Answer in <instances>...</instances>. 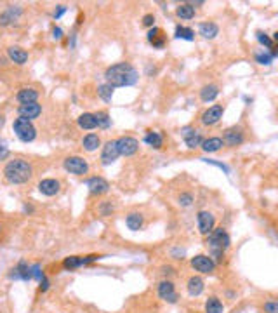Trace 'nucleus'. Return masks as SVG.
I'll list each match as a JSON object with an SVG mask.
<instances>
[{"instance_id": "37", "label": "nucleus", "mask_w": 278, "mask_h": 313, "mask_svg": "<svg viewBox=\"0 0 278 313\" xmlns=\"http://www.w3.org/2000/svg\"><path fill=\"white\" fill-rule=\"evenodd\" d=\"M256 39H258V42L262 45V47L266 49V51H270V49L275 45V42H273V39H271V35H268V33L261 32V30H258V32H256Z\"/></svg>"}, {"instance_id": "49", "label": "nucleus", "mask_w": 278, "mask_h": 313, "mask_svg": "<svg viewBox=\"0 0 278 313\" xmlns=\"http://www.w3.org/2000/svg\"><path fill=\"white\" fill-rule=\"evenodd\" d=\"M270 54L273 56V60L275 58H278V45H273V47L270 49Z\"/></svg>"}, {"instance_id": "26", "label": "nucleus", "mask_w": 278, "mask_h": 313, "mask_svg": "<svg viewBox=\"0 0 278 313\" xmlns=\"http://www.w3.org/2000/svg\"><path fill=\"white\" fill-rule=\"evenodd\" d=\"M199 35H202L207 40H212L219 35V26L214 21H203L199 24Z\"/></svg>"}, {"instance_id": "18", "label": "nucleus", "mask_w": 278, "mask_h": 313, "mask_svg": "<svg viewBox=\"0 0 278 313\" xmlns=\"http://www.w3.org/2000/svg\"><path fill=\"white\" fill-rule=\"evenodd\" d=\"M146 40L153 45V49H163L167 44V37H165V32H163L162 28L159 26H153L148 30L146 33Z\"/></svg>"}, {"instance_id": "48", "label": "nucleus", "mask_w": 278, "mask_h": 313, "mask_svg": "<svg viewBox=\"0 0 278 313\" xmlns=\"http://www.w3.org/2000/svg\"><path fill=\"white\" fill-rule=\"evenodd\" d=\"M63 37H64V33H63V30H61L60 26L52 28V39H54V40H61Z\"/></svg>"}, {"instance_id": "24", "label": "nucleus", "mask_w": 278, "mask_h": 313, "mask_svg": "<svg viewBox=\"0 0 278 313\" xmlns=\"http://www.w3.org/2000/svg\"><path fill=\"white\" fill-rule=\"evenodd\" d=\"M143 141L148 145V146H151L153 150H160V148L163 146V141H165V138H163V134L160 131H146V134H144Z\"/></svg>"}, {"instance_id": "34", "label": "nucleus", "mask_w": 278, "mask_h": 313, "mask_svg": "<svg viewBox=\"0 0 278 313\" xmlns=\"http://www.w3.org/2000/svg\"><path fill=\"white\" fill-rule=\"evenodd\" d=\"M96 120H98V129H110L111 127V117L108 111L101 110V111H96Z\"/></svg>"}, {"instance_id": "1", "label": "nucleus", "mask_w": 278, "mask_h": 313, "mask_svg": "<svg viewBox=\"0 0 278 313\" xmlns=\"http://www.w3.org/2000/svg\"><path fill=\"white\" fill-rule=\"evenodd\" d=\"M104 79L111 87H131L139 80V72L127 61L115 63L104 70Z\"/></svg>"}, {"instance_id": "4", "label": "nucleus", "mask_w": 278, "mask_h": 313, "mask_svg": "<svg viewBox=\"0 0 278 313\" xmlns=\"http://www.w3.org/2000/svg\"><path fill=\"white\" fill-rule=\"evenodd\" d=\"M12 131H14L16 138L20 139V141H23V143H32L37 138V129L35 125H33V122H30V120L26 119H21V117H18V119L12 122Z\"/></svg>"}, {"instance_id": "45", "label": "nucleus", "mask_w": 278, "mask_h": 313, "mask_svg": "<svg viewBox=\"0 0 278 313\" xmlns=\"http://www.w3.org/2000/svg\"><path fill=\"white\" fill-rule=\"evenodd\" d=\"M7 157H9V146H7V143H5L4 139L0 138V160L7 159Z\"/></svg>"}, {"instance_id": "10", "label": "nucleus", "mask_w": 278, "mask_h": 313, "mask_svg": "<svg viewBox=\"0 0 278 313\" xmlns=\"http://www.w3.org/2000/svg\"><path fill=\"white\" fill-rule=\"evenodd\" d=\"M181 136L184 139V145H186L190 150H197V148L202 146L203 143V136L200 131H197L193 125H184L181 129Z\"/></svg>"}, {"instance_id": "13", "label": "nucleus", "mask_w": 278, "mask_h": 313, "mask_svg": "<svg viewBox=\"0 0 278 313\" xmlns=\"http://www.w3.org/2000/svg\"><path fill=\"white\" fill-rule=\"evenodd\" d=\"M101 259L99 254H91V256H70V258H64L63 261V268L64 270H77V268H82V266H87L91 263L98 261Z\"/></svg>"}, {"instance_id": "27", "label": "nucleus", "mask_w": 278, "mask_h": 313, "mask_svg": "<svg viewBox=\"0 0 278 313\" xmlns=\"http://www.w3.org/2000/svg\"><path fill=\"white\" fill-rule=\"evenodd\" d=\"M199 96H200V101H203V103H212L219 96V87L216 83H207V85H203L199 91Z\"/></svg>"}, {"instance_id": "51", "label": "nucleus", "mask_w": 278, "mask_h": 313, "mask_svg": "<svg viewBox=\"0 0 278 313\" xmlns=\"http://www.w3.org/2000/svg\"><path fill=\"white\" fill-rule=\"evenodd\" d=\"M271 39H273L275 45H278V32H275V33H273V35H271Z\"/></svg>"}, {"instance_id": "38", "label": "nucleus", "mask_w": 278, "mask_h": 313, "mask_svg": "<svg viewBox=\"0 0 278 313\" xmlns=\"http://www.w3.org/2000/svg\"><path fill=\"white\" fill-rule=\"evenodd\" d=\"M256 63L262 64V66H270L271 63H273V56L270 54V51H266V49H262L261 52H256Z\"/></svg>"}, {"instance_id": "16", "label": "nucleus", "mask_w": 278, "mask_h": 313, "mask_svg": "<svg viewBox=\"0 0 278 313\" xmlns=\"http://www.w3.org/2000/svg\"><path fill=\"white\" fill-rule=\"evenodd\" d=\"M37 188L44 197H56L61 191V181L54 178H45L37 185Z\"/></svg>"}, {"instance_id": "21", "label": "nucleus", "mask_w": 278, "mask_h": 313, "mask_svg": "<svg viewBox=\"0 0 278 313\" xmlns=\"http://www.w3.org/2000/svg\"><path fill=\"white\" fill-rule=\"evenodd\" d=\"M186 291L188 294H190L191 297H199L200 294L205 291V282H203L202 277H199V275H193V277L188 278L186 282Z\"/></svg>"}, {"instance_id": "14", "label": "nucleus", "mask_w": 278, "mask_h": 313, "mask_svg": "<svg viewBox=\"0 0 278 313\" xmlns=\"http://www.w3.org/2000/svg\"><path fill=\"white\" fill-rule=\"evenodd\" d=\"M197 225H199V231L202 235H209L216 228V216L211 210H199L197 214Z\"/></svg>"}, {"instance_id": "25", "label": "nucleus", "mask_w": 278, "mask_h": 313, "mask_svg": "<svg viewBox=\"0 0 278 313\" xmlns=\"http://www.w3.org/2000/svg\"><path fill=\"white\" fill-rule=\"evenodd\" d=\"M125 225H127V228H129L131 231L143 230V226H144V216L141 214V212H138V210H134V212H129V214L125 216Z\"/></svg>"}, {"instance_id": "50", "label": "nucleus", "mask_w": 278, "mask_h": 313, "mask_svg": "<svg viewBox=\"0 0 278 313\" xmlns=\"http://www.w3.org/2000/svg\"><path fill=\"white\" fill-rule=\"evenodd\" d=\"M23 212H28V214H32V212H33V207H32V206H28V204H24V206H23Z\"/></svg>"}, {"instance_id": "17", "label": "nucleus", "mask_w": 278, "mask_h": 313, "mask_svg": "<svg viewBox=\"0 0 278 313\" xmlns=\"http://www.w3.org/2000/svg\"><path fill=\"white\" fill-rule=\"evenodd\" d=\"M9 278L11 280H32V265H28L24 259H21L14 268L11 270V273H9Z\"/></svg>"}, {"instance_id": "11", "label": "nucleus", "mask_w": 278, "mask_h": 313, "mask_svg": "<svg viewBox=\"0 0 278 313\" xmlns=\"http://www.w3.org/2000/svg\"><path fill=\"white\" fill-rule=\"evenodd\" d=\"M222 115H224V106H222V104H212V106H209L207 110L202 111L200 122H202L205 127L216 125V124L222 119Z\"/></svg>"}, {"instance_id": "8", "label": "nucleus", "mask_w": 278, "mask_h": 313, "mask_svg": "<svg viewBox=\"0 0 278 313\" xmlns=\"http://www.w3.org/2000/svg\"><path fill=\"white\" fill-rule=\"evenodd\" d=\"M157 294H159V297L162 301L169 303V305H174V303H178V299H179L178 292H176L174 282L169 280V278H163L159 286H157Z\"/></svg>"}, {"instance_id": "23", "label": "nucleus", "mask_w": 278, "mask_h": 313, "mask_svg": "<svg viewBox=\"0 0 278 313\" xmlns=\"http://www.w3.org/2000/svg\"><path fill=\"white\" fill-rule=\"evenodd\" d=\"M39 96L40 92L33 87H21L16 94V99L21 104H28V103H39Z\"/></svg>"}, {"instance_id": "43", "label": "nucleus", "mask_w": 278, "mask_h": 313, "mask_svg": "<svg viewBox=\"0 0 278 313\" xmlns=\"http://www.w3.org/2000/svg\"><path fill=\"white\" fill-rule=\"evenodd\" d=\"M32 277L35 278L37 282H40L42 278L45 277L44 271H42V266H40V265H32Z\"/></svg>"}, {"instance_id": "36", "label": "nucleus", "mask_w": 278, "mask_h": 313, "mask_svg": "<svg viewBox=\"0 0 278 313\" xmlns=\"http://www.w3.org/2000/svg\"><path fill=\"white\" fill-rule=\"evenodd\" d=\"M115 210H117V206L115 202H111V200H103V202H99V206H98V212H99V216H103V218L111 216Z\"/></svg>"}, {"instance_id": "41", "label": "nucleus", "mask_w": 278, "mask_h": 313, "mask_svg": "<svg viewBox=\"0 0 278 313\" xmlns=\"http://www.w3.org/2000/svg\"><path fill=\"white\" fill-rule=\"evenodd\" d=\"M262 312L264 313H278V299H270L262 305Z\"/></svg>"}, {"instance_id": "46", "label": "nucleus", "mask_w": 278, "mask_h": 313, "mask_svg": "<svg viewBox=\"0 0 278 313\" xmlns=\"http://www.w3.org/2000/svg\"><path fill=\"white\" fill-rule=\"evenodd\" d=\"M64 12H66V5H58V7L54 9V12H52V18H54V20H60Z\"/></svg>"}, {"instance_id": "47", "label": "nucleus", "mask_w": 278, "mask_h": 313, "mask_svg": "<svg viewBox=\"0 0 278 313\" xmlns=\"http://www.w3.org/2000/svg\"><path fill=\"white\" fill-rule=\"evenodd\" d=\"M39 284H40V292H47L49 287H51V282H49V278H47V277L42 278V280H40Z\"/></svg>"}, {"instance_id": "28", "label": "nucleus", "mask_w": 278, "mask_h": 313, "mask_svg": "<svg viewBox=\"0 0 278 313\" xmlns=\"http://www.w3.org/2000/svg\"><path fill=\"white\" fill-rule=\"evenodd\" d=\"M77 124H79V127L80 129H83V131H94V129H98V120H96V115L94 113H89V111L82 113V115L77 119Z\"/></svg>"}, {"instance_id": "3", "label": "nucleus", "mask_w": 278, "mask_h": 313, "mask_svg": "<svg viewBox=\"0 0 278 313\" xmlns=\"http://www.w3.org/2000/svg\"><path fill=\"white\" fill-rule=\"evenodd\" d=\"M231 246V238L230 233L226 231V228H214L211 233L207 235V249H209V256L218 263H221L224 259V252L230 249Z\"/></svg>"}, {"instance_id": "35", "label": "nucleus", "mask_w": 278, "mask_h": 313, "mask_svg": "<svg viewBox=\"0 0 278 313\" xmlns=\"http://www.w3.org/2000/svg\"><path fill=\"white\" fill-rule=\"evenodd\" d=\"M113 92H115V89L111 87L110 83H101V85H98V96L103 99L104 103H110L111 99H113Z\"/></svg>"}, {"instance_id": "42", "label": "nucleus", "mask_w": 278, "mask_h": 313, "mask_svg": "<svg viewBox=\"0 0 278 313\" xmlns=\"http://www.w3.org/2000/svg\"><path fill=\"white\" fill-rule=\"evenodd\" d=\"M160 273H162L163 278H169V280H171L172 275H176V268L171 265H163L162 268H160Z\"/></svg>"}, {"instance_id": "52", "label": "nucleus", "mask_w": 278, "mask_h": 313, "mask_svg": "<svg viewBox=\"0 0 278 313\" xmlns=\"http://www.w3.org/2000/svg\"><path fill=\"white\" fill-rule=\"evenodd\" d=\"M4 124H5V119H4V115H0V129L4 127Z\"/></svg>"}, {"instance_id": "19", "label": "nucleus", "mask_w": 278, "mask_h": 313, "mask_svg": "<svg viewBox=\"0 0 278 313\" xmlns=\"http://www.w3.org/2000/svg\"><path fill=\"white\" fill-rule=\"evenodd\" d=\"M40 113H42V106H40L39 103H28V104H20V106H18V117L30 120V122L39 119Z\"/></svg>"}, {"instance_id": "29", "label": "nucleus", "mask_w": 278, "mask_h": 313, "mask_svg": "<svg viewBox=\"0 0 278 313\" xmlns=\"http://www.w3.org/2000/svg\"><path fill=\"white\" fill-rule=\"evenodd\" d=\"M222 146H224V141H222V138H219V136H212V138L203 139V143H202V146H200V148H202L205 153H216V151H219Z\"/></svg>"}, {"instance_id": "12", "label": "nucleus", "mask_w": 278, "mask_h": 313, "mask_svg": "<svg viewBox=\"0 0 278 313\" xmlns=\"http://www.w3.org/2000/svg\"><path fill=\"white\" fill-rule=\"evenodd\" d=\"M117 146L122 157H134L139 151V139L132 138V136H120L117 139Z\"/></svg>"}, {"instance_id": "22", "label": "nucleus", "mask_w": 278, "mask_h": 313, "mask_svg": "<svg viewBox=\"0 0 278 313\" xmlns=\"http://www.w3.org/2000/svg\"><path fill=\"white\" fill-rule=\"evenodd\" d=\"M7 56L9 60L14 64H18V66H23V64L28 63V52L24 51L23 47H20V45H11V47H7Z\"/></svg>"}, {"instance_id": "7", "label": "nucleus", "mask_w": 278, "mask_h": 313, "mask_svg": "<svg viewBox=\"0 0 278 313\" xmlns=\"http://www.w3.org/2000/svg\"><path fill=\"white\" fill-rule=\"evenodd\" d=\"M222 141H224V146H240V145L245 143V131H243L242 125H231L228 129L222 131Z\"/></svg>"}, {"instance_id": "40", "label": "nucleus", "mask_w": 278, "mask_h": 313, "mask_svg": "<svg viewBox=\"0 0 278 313\" xmlns=\"http://www.w3.org/2000/svg\"><path fill=\"white\" fill-rule=\"evenodd\" d=\"M200 160H203L205 164H209V166H214V167H218V169H221L224 174H230V167L226 166V164H222V162H218V160H212V159H200Z\"/></svg>"}, {"instance_id": "5", "label": "nucleus", "mask_w": 278, "mask_h": 313, "mask_svg": "<svg viewBox=\"0 0 278 313\" xmlns=\"http://www.w3.org/2000/svg\"><path fill=\"white\" fill-rule=\"evenodd\" d=\"M63 167L66 172L73 176H85L89 172V162L79 155H70L63 160Z\"/></svg>"}, {"instance_id": "15", "label": "nucleus", "mask_w": 278, "mask_h": 313, "mask_svg": "<svg viewBox=\"0 0 278 313\" xmlns=\"http://www.w3.org/2000/svg\"><path fill=\"white\" fill-rule=\"evenodd\" d=\"M85 185L89 188V193L94 195V197H99V195H104L110 191V183L104 178H101V176H92V178H89L85 181Z\"/></svg>"}, {"instance_id": "33", "label": "nucleus", "mask_w": 278, "mask_h": 313, "mask_svg": "<svg viewBox=\"0 0 278 313\" xmlns=\"http://www.w3.org/2000/svg\"><path fill=\"white\" fill-rule=\"evenodd\" d=\"M174 37L176 39H181V40H195V30L190 26H184V24H178L176 26V32H174Z\"/></svg>"}, {"instance_id": "6", "label": "nucleus", "mask_w": 278, "mask_h": 313, "mask_svg": "<svg viewBox=\"0 0 278 313\" xmlns=\"http://www.w3.org/2000/svg\"><path fill=\"white\" fill-rule=\"evenodd\" d=\"M190 265L195 271H199L202 275H212L216 271V266H218L209 254H197V256L191 258Z\"/></svg>"}, {"instance_id": "44", "label": "nucleus", "mask_w": 278, "mask_h": 313, "mask_svg": "<svg viewBox=\"0 0 278 313\" xmlns=\"http://www.w3.org/2000/svg\"><path fill=\"white\" fill-rule=\"evenodd\" d=\"M141 23H143V26H146V28H153L155 26V16H153V14H144Z\"/></svg>"}, {"instance_id": "30", "label": "nucleus", "mask_w": 278, "mask_h": 313, "mask_svg": "<svg viewBox=\"0 0 278 313\" xmlns=\"http://www.w3.org/2000/svg\"><path fill=\"white\" fill-rule=\"evenodd\" d=\"M82 146L85 151H96L98 148H101V138L99 134H96V132H89V134L83 136L82 139Z\"/></svg>"}, {"instance_id": "39", "label": "nucleus", "mask_w": 278, "mask_h": 313, "mask_svg": "<svg viewBox=\"0 0 278 313\" xmlns=\"http://www.w3.org/2000/svg\"><path fill=\"white\" fill-rule=\"evenodd\" d=\"M178 204L181 207H190L191 204H193V193H190V191H183V193H179Z\"/></svg>"}, {"instance_id": "2", "label": "nucleus", "mask_w": 278, "mask_h": 313, "mask_svg": "<svg viewBox=\"0 0 278 313\" xmlns=\"http://www.w3.org/2000/svg\"><path fill=\"white\" fill-rule=\"evenodd\" d=\"M2 174L9 185H24L33 178V166L24 159H12L4 166Z\"/></svg>"}, {"instance_id": "32", "label": "nucleus", "mask_w": 278, "mask_h": 313, "mask_svg": "<svg viewBox=\"0 0 278 313\" xmlns=\"http://www.w3.org/2000/svg\"><path fill=\"white\" fill-rule=\"evenodd\" d=\"M203 310H205V313H222L224 312V306H222V301L218 296H211L205 301Z\"/></svg>"}, {"instance_id": "53", "label": "nucleus", "mask_w": 278, "mask_h": 313, "mask_svg": "<svg viewBox=\"0 0 278 313\" xmlns=\"http://www.w3.org/2000/svg\"><path fill=\"white\" fill-rule=\"evenodd\" d=\"M0 231H2V225H0Z\"/></svg>"}, {"instance_id": "20", "label": "nucleus", "mask_w": 278, "mask_h": 313, "mask_svg": "<svg viewBox=\"0 0 278 313\" xmlns=\"http://www.w3.org/2000/svg\"><path fill=\"white\" fill-rule=\"evenodd\" d=\"M23 14V9L20 5H9L2 14H0V26H9L14 21L20 20V16Z\"/></svg>"}, {"instance_id": "31", "label": "nucleus", "mask_w": 278, "mask_h": 313, "mask_svg": "<svg viewBox=\"0 0 278 313\" xmlns=\"http://www.w3.org/2000/svg\"><path fill=\"white\" fill-rule=\"evenodd\" d=\"M195 14H197V9H195V5L191 4V2H184V4H179L178 9H176V16H178L179 20H183V21L193 20Z\"/></svg>"}, {"instance_id": "9", "label": "nucleus", "mask_w": 278, "mask_h": 313, "mask_svg": "<svg viewBox=\"0 0 278 313\" xmlns=\"http://www.w3.org/2000/svg\"><path fill=\"white\" fill-rule=\"evenodd\" d=\"M120 157V151H119V146H117V139H110L106 143L101 146V164L103 166H111V164H115Z\"/></svg>"}]
</instances>
